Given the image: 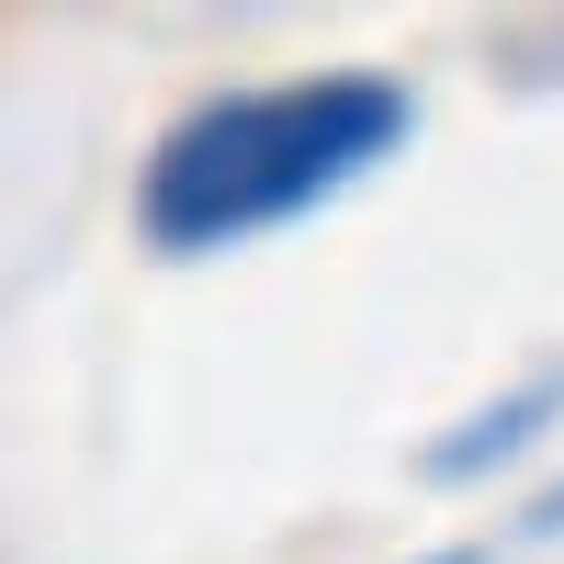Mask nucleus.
<instances>
[{
  "label": "nucleus",
  "mask_w": 564,
  "mask_h": 564,
  "mask_svg": "<svg viewBox=\"0 0 564 564\" xmlns=\"http://www.w3.org/2000/svg\"><path fill=\"white\" fill-rule=\"evenodd\" d=\"M395 135H406V90L372 79V68L215 90V102H193L148 148L135 226H148L159 249H238V238H260V226L316 215L372 159H395Z\"/></svg>",
  "instance_id": "nucleus-1"
},
{
  "label": "nucleus",
  "mask_w": 564,
  "mask_h": 564,
  "mask_svg": "<svg viewBox=\"0 0 564 564\" xmlns=\"http://www.w3.org/2000/svg\"><path fill=\"white\" fill-rule=\"evenodd\" d=\"M553 406H564V384H520V395H497V406L475 417V430H452V441L430 452V475H486V463H497L508 441H531Z\"/></svg>",
  "instance_id": "nucleus-2"
},
{
  "label": "nucleus",
  "mask_w": 564,
  "mask_h": 564,
  "mask_svg": "<svg viewBox=\"0 0 564 564\" xmlns=\"http://www.w3.org/2000/svg\"><path fill=\"white\" fill-rule=\"evenodd\" d=\"M531 520H542V531H564V486H553V497H542V508H531Z\"/></svg>",
  "instance_id": "nucleus-3"
},
{
  "label": "nucleus",
  "mask_w": 564,
  "mask_h": 564,
  "mask_svg": "<svg viewBox=\"0 0 564 564\" xmlns=\"http://www.w3.org/2000/svg\"><path fill=\"white\" fill-rule=\"evenodd\" d=\"M430 564H486V553H430Z\"/></svg>",
  "instance_id": "nucleus-4"
}]
</instances>
